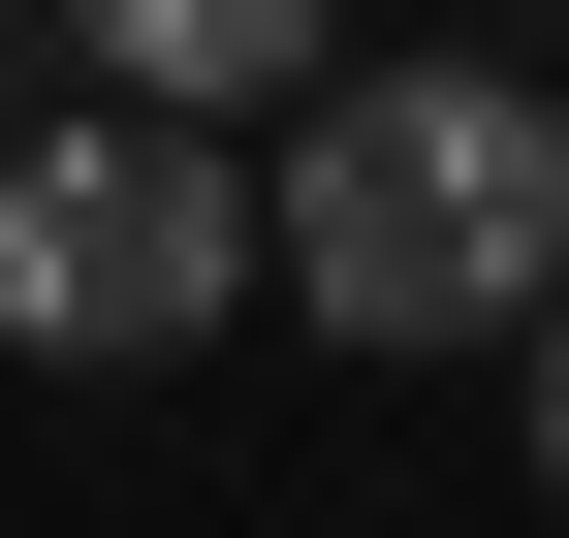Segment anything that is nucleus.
I'll return each instance as SVG.
<instances>
[{"instance_id": "obj_5", "label": "nucleus", "mask_w": 569, "mask_h": 538, "mask_svg": "<svg viewBox=\"0 0 569 538\" xmlns=\"http://www.w3.org/2000/svg\"><path fill=\"white\" fill-rule=\"evenodd\" d=\"M538 507H569V317H538Z\"/></svg>"}, {"instance_id": "obj_3", "label": "nucleus", "mask_w": 569, "mask_h": 538, "mask_svg": "<svg viewBox=\"0 0 569 538\" xmlns=\"http://www.w3.org/2000/svg\"><path fill=\"white\" fill-rule=\"evenodd\" d=\"M317 127V63H284V0H127V32H96V127H190V159H222V127Z\"/></svg>"}, {"instance_id": "obj_2", "label": "nucleus", "mask_w": 569, "mask_h": 538, "mask_svg": "<svg viewBox=\"0 0 569 538\" xmlns=\"http://www.w3.org/2000/svg\"><path fill=\"white\" fill-rule=\"evenodd\" d=\"M222 317H253V159L96 127V96L0 159V349L32 380H159V349H222Z\"/></svg>"}, {"instance_id": "obj_4", "label": "nucleus", "mask_w": 569, "mask_h": 538, "mask_svg": "<svg viewBox=\"0 0 569 538\" xmlns=\"http://www.w3.org/2000/svg\"><path fill=\"white\" fill-rule=\"evenodd\" d=\"M32 127H63V63H32V32H0V159H32Z\"/></svg>"}, {"instance_id": "obj_1", "label": "nucleus", "mask_w": 569, "mask_h": 538, "mask_svg": "<svg viewBox=\"0 0 569 538\" xmlns=\"http://www.w3.org/2000/svg\"><path fill=\"white\" fill-rule=\"evenodd\" d=\"M253 286L317 349H538L569 317V96L538 63H317L253 190Z\"/></svg>"}]
</instances>
